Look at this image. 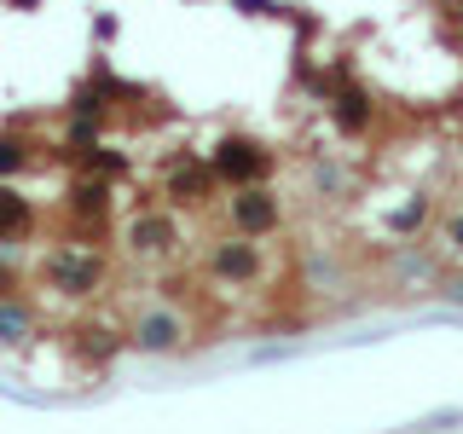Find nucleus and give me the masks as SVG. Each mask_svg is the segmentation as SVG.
Wrapping results in <instances>:
<instances>
[{"label": "nucleus", "mask_w": 463, "mask_h": 434, "mask_svg": "<svg viewBox=\"0 0 463 434\" xmlns=\"http://www.w3.org/2000/svg\"><path fill=\"white\" fill-rule=\"evenodd\" d=\"M209 168H214V180H221V185H255V180H267V174H272V151L260 139H250V134H226L209 151Z\"/></svg>", "instance_id": "obj_1"}, {"label": "nucleus", "mask_w": 463, "mask_h": 434, "mask_svg": "<svg viewBox=\"0 0 463 434\" xmlns=\"http://www.w3.org/2000/svg\"><path fill=\"white\" fill-rule=\"evenodd\" d=\"M47 284L58 296H93V289L105 284V255L81 250V243H58L47 255Z\"/></svg>", "instance_id": "obj_2"}, {"label": "nucleus", "mask_w": 463, "mask_h": 434, "mask_svg": "<svg viewBox=\"0 0 463 434\" xmlns=\"http://www.w3.org/2000/svg\"><path fill=\"white\" fill-rule=\"evenodd\" d=\"M226 214H232V226H238L243 238H267V231H279V221H284V203H279V192H272L267 180H255V185H232Z\"/></svg>", "instance_id": "obj_3"}, {"label": "nucleus", "mask_w": 463, "mask_h": 434, "mask_svg": "<svg viewBox=\"0 0 463 434\" xmlns=\"http://www.w3.org/2000/svg\"><path fill=\"white\" fill-rule=\"evenodd\" d=\"M260 267H267V260H260V238H243V231L209 250V272H214L221 284H232V289L260 284Z\"/></svg>", "instance_id": "obj_4"}, {"label": "nucleus", "mask_w": 463, "mask_h": 434, "mask_svg": "<svg viewBox=\"0 0 463 434\" xmlns=\"http://www.w3.org/2000/svg\"><path fill=\"white\" fill-rule=\"evenodd\" d=\"M330 122H336L342 139H365L371 122H376V99L354 76H342L336 87H330Z\"/></svg>", "instance_id": "obj_5"}, {"label": "nucleus", "mask_w": 463, "mask_h": 434, "mask_svg": "<svg viewBox=\"0 0 463 434\" xmlns=\"http://www.w3.org/2000/svg\"><path fill=\"white\" fill-rule=\"evenodd\" d=\"M122 243L134 255H174V243H180V221H174L168 209H145V214H134L128 221V231H122Z\"/></svg>", "instance_id": "obj_6"}, {"label": "nucleus", "mask_w": 463, "mask_h": 434, "mask_svg": "<svg viewBox=\"0 0 463 434\" xmlns=\"http://www.w3.org/2000/svg\"><path fill=\"white\" fill-rule=\"evenodd\" d=\"M163 185H168V197L174 203H185V209H197V203H209L214 197V168H209V156H180L168 174H163Z\"/></svg>", "instance_id": "obj_7"}, {"label": "nucleus", "mask_w": 463, "mask_h": 434, "mask_svg": "<svg viewBox=\"0 0 463 434\" xmlns=\"http://www.w3.org/2000/svg\"><path fill=\"white\" fill-rule=\"evenodd\" d=\"M180 342H185V318L168 313V307H151L134 325V347H145V354H174Z\"/></svg>", "instance_id": "obj_8"}, {"label": "nucleus", "mask_w": 463, "mask_h": 434, "mask_svg": "<svg viewBox=\"0 0 463 434\" xmlns=\"http://www.w3.org/2000/svg\"><path fill=\"white\" fill-rule=\"evenodd\" d=\"M70 214H81V221H105V214H110L105 174H99V180H76V185H70Z\"/></svg>", "instance_id": "obj_9"}, {"label": "nucleus", "mask_w": 463, "mask_h": 434, "mask_svg": "<svg viewBox=\"0 0 463 434\" xmlns=\"http://www.w3.org/2000/svg\"><path fill=\"white\" fill-rule=\"evenodd\" d=\"M29 221H35V209H29V197H18L12 185H0V243L24 238Z\"/></svg>", "instance_id": "obj_10"}, {"label": "nucleus", "mask_w": 463, "mask_h": 434, "mask_svg": "<svg viewBox=\"0 0 463 434\" xmlns=\"http://www.w3.org/2000/svg\"><path fill=\"white\" fill-rule=\"evenodd\" d=\"M24 336H35V313H29L24 301L0 296V347H18Z\"/></svg>", "instance_id": "obj_11"}, {"label": "nucleus", "mask_w": 463, "mask_h": 434, "mask_svg": "<svg viewBox=\"0 0 463 434\" xmlns=\"http://www.w3.org/2000/svg\"><path fill=\"white\" fill-rule=\"evenodd\" d=\"M76 347L93 359V365H105L116 347H122V336H110V330H76Z\"/></svg>", "instance_id": "obj_12"}, {"label": "nucleus", "mask_w": 463, "mask_h": 434, "mask_svg": "<svg viewBox=\"0 0 463 434\" xmlns=\"http://www.w3.org/2000/svg\"><path fill=\"white\" fill-rule=\"evenodd\" d=\"M24 168H29V145L18 134H0V180H6V174H24Z\"/></svg>", "instance_id": "obj_13"}, {"label": "nucleus", "mask_w": 463, "mask_h": 434, "mask_svg": "<svg viewBox=\"0 0 463 434\" xmlns=\"http://www.w3.org/2000/svg\"><path fill=\"white\" fill-rule=\"evenodd\" d=\"M440 250L452 255V260H463V209H452V214L440 221Z\"/></svg>", "instance_id": "obj_14"}, {"label": "nucleus", "mask_w": 463, "mask_h": 434, "mask_svg": "<svg viewBox=\"0 0 463 434\" xmlns=\"http://www.w3.org/2000/svg\"><path fill=\"white\" fill-rule=\"evenodd\" d=\"M429 221V197H411L405 209H394V231H417Z\"/></svg>", "instance_id": "obj_15"}, {"label": "nucleus", "mask_w": 463, "mask_h": 434, "mask_svg": "<svg viewBox=\"0 0 463 434\" xmlns=\"http://www.w3.org/2000/svg\"><path fill=\"white\" fill-rule=\"evenodd\" d=\"M313 185H318V192H325V197H336L342 185H347V174H342L336 163H318V168H313Z\"/></svg>", "instance_id": "obj_16"}, {"label": "nucleus", "mask_w": 463, "mask_h": 434, "mask_svg": "<svg viewBox=\"0 0 463 434\" xmlns=\"http://www.w3.org/2000/svg\"><path fill=\"white\" fill-rule=\"evenodd\" d=\"M440 289H446V301H463V278H446Z\"/></svg>", "instance_id": "obj_17"}]
</instances>
